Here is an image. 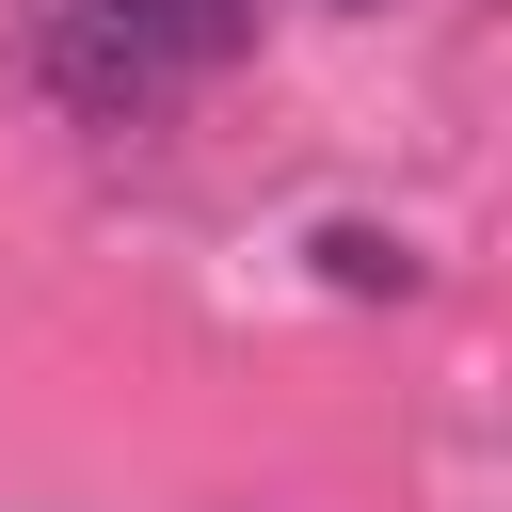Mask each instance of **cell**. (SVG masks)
Instances as JSON below:
<instances>
[{
    "mask_svg": "<svg viewBox=\"0 0 512 512\" xmlns=\"http://www.w3.org/2000/svg\"><path fill=\"white\" fill-rule=\"evenodd\" d=\"M32 64H48V96L96 112V128H128V112L160 96V64L112 32V0H48V16H32Z\"/></svg>",
    "mask_w": 512,
    "mask_h": 512,
    "instance_id": "6da1fadb",
    "label": "cell"
},
{
    "mask_svg": "<svg viewBox=\"0 0 512 512\" xmlns=\"http://www.w3.org/2000/svg\"><path fill=\"white\" fill-rule=\"evenodd\" d=\"M112 32H128L160 80H192V64H240V48H256V0H112Z\"/></svg>",
    "mask_w": 512,
    "mask_h": 512,
    "instance_id": "7a4b0ae2",
    "label": "cell"
},
{
    "mask_svg": "<svg viewBox=\"0 0 512 512\" xmlns=\"http://www.w3.org/2000/svg\"><path fill=\"white\" fill-rule=\"evenodd\" d=\"M320 272H336V288H416V256H400V240H368V224H336V240H320Z\"/></svg>",
    "mask_w": 512,
    "mask_h": 512,
    "instance_id": "3957f363",
    "label": "cell"
},
{
    "mask_svg": "<svg viewBox=\"0 0 512 512\" xmlns=\"http://www.w3.org/2000/svg\"><path fill=\"white\" fill-rule=\"evenodd\" d=\"M336 16H368V0H336Z\"/></svg>",
    "mask_w": 512,
    "mask_h": 512,
    "instance_id": "277c9868",
    "label": "cell"
}]
</instances>
